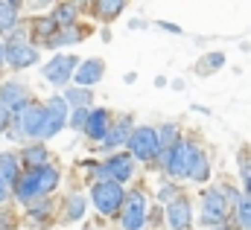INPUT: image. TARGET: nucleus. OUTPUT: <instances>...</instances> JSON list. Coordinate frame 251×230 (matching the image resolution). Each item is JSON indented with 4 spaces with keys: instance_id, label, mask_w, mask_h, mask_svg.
I'll return each instance as SVG.
<instances>
[{
    "instance_id": "f257e3e1",
    "label": "nucleus",
    "mask_w": 251,
    "mask_h": 230,
    "mask_svg": "<svg viewBox=\"0 0 251 230\" xmlns=\"http://www.w3.org/2000/svg\"><path fill=\"white\" fill-rule=\"evenodd\" d=\"M44 119H47V105L26 102L12 114L9 125V140H26V137H41L44 134Z\"/></svg>"
},
{
    "instance_id": "f03ea898",
    "label": "nucleus",
    "mask_w": 251,
    "mask_h": 230,
    "mask_svg": "<svg viewBox=\"0 0 251 230\" xmlns=\"http://www.w3.org/2000/svg\"><path fill=\"white\" fill-rule=\"evenodd\" d=\"M91 198H94V207L102 216H114L126 204V192L117 181H97L94 189H91Z\"/></svg>"
},
{
    "instance_id": "7ed1b4c3",
    "label": "nucleus",
    "mask_w": 251,
    "mask_h": 230,
    "mask_svg": "<svg viewBox=\"0 0 251 230\" xmlns=\"http://www.w3.org/2000/svg\"><path fill=\"white\" fill-rule=\"evenodd\" d=\"M128 152L137 158V161H155L164 149H161V137H158V128H149V125H143V128H134L131 131V137H128Z\"/></svg>"
},
{
    "instance_id": "20e7f679",
    "label": "nucleus",
    "mask_w": 251,
    "mask_h": 230,
    "mask_svg": "<svg viewBox=\"0 0 251 230\" xmlns=\"http://www.w3.org/2000/svg\"><path fill=\"white\" fill-rule=\"evenodd\" d=\"M193 152H196V146H190V143H184V140H178L173 149H164V152H161V163H164V169L173 175V178H184V175H190Z\"/></svg>"
},
{
    "instance_id": "39448f33",
    "label": "nucleus",
    "mask_w": 251,
    "mask_h": 230,
    "mask_svg": "<svg viewBox=\"0 0 251 230\" xmlns=\"http://www.w3.org/2000/svg\"><path fill=\"white\" fill-rule=\"evenodd\" d=\"M123 230H143V222H146V195L143 192H128L123 204Z\"/></svg>"
},
{
    "instance_id": "423d86ee",
    "label": "nucleus",
    "mask_w": 251,
    "mask_h": 230,
    "mask_svg": "<svg viewBox=\"0 0 251 230\" xmlns=\"http://www.w3.org/2000/svg\"><path fill=\"white\" fill-rule=\"evenodd\" d=\"M228 216V204H225V195L219 189H207L201 195V222L204 225H222Z\"/></svg>"
},
{
    "instance_id": "0eeeda50",
    "label": "nucleus",
    "mask_w": 251,
    "mask_h": 230,
    "mask_svg": "<svg viewBox=\"0 0 251 230\" xmlns=\"http://www.w3.org/2000/svg\"><path fill=\"white\" fill-rule=\"evenodd\" d=\"M67 119V99L64 96H50L47 99V119H44V134L41 137H56L64 128Z\"/></svg>"
},
{
    "instance_id": "6e6552de",
    "label": "nucleus",
    "mask_w": 251,
    "mask_h": 230,
    "mask_svg": "<svg viewBox=\"0 0 251 230\" xmlns=\"http://www.w3.org/2000/svg\"><path fill=\"white\" fill-rule=\"evenodd\" d=\"M76 70H79V61L73 56H56L44 67V79L53 85H64L70 76H76Z\"/></svg>"
},
{
    "instance_id": "1a4fd4ad",
    "label": "nucleus",
    "mask_w": 251,
    "mask_h": 230,
    "mask_svg": "<svg viewBox=\"0 0 251 230\" xmlns=\"http://www.w3.org/2000/svg\"><path fill=\"white\" fill-rule=\"evenodd\" d=\"M6 61H9V67H15V70L32 67V64L38 61V50L29 47V44H9V47H6Z\"/></svg>"
},
{
    "instance_id": "9d476101",
    "label": "nucleus",
    "mask_w": 251,
    "mask_h": 230,
    "mask_svg": "<svg viewBox=\"0 0 251 230\" xmlns=\"http://www.w3.org/2000/svg\"><path fill=\"white\" fill-rule=\"evenodd\" d=\"M167 222L173 230H187L193 222V213H190V201L187 198H176L167 204Z\"/></svg>"
},
{
    "instance_id": "9b49d317",
    "label": "nucleus",
    "mask_w": 251,
    "mask_h": 230,
    "mask_svg": "<svg viewBox=\"0 0 251 230\" xmlns=\"http://www.w3.org/2000/svg\"><path fill=\"white\" fill-rule=\"evenodd\" d=\"M131 158H134V155H114V158H108L105 172L111 175V181L123 184V181H128V178L134 175V161H131Z\"/></svg>"
},
{
    "instance_id": "f8f14e48",
    "label": "nucleus",
    "mask_w": 251,
    "mask_h": 230,
    "mask_svg": "<svg viewBox=\"0 0 251 230\" xmlns=\"http://www.w3.org/2000/svg\"><path fill=\"white\" fill-rule=\"evenodd\" d=\"M0 105L9 108L12 114H15L18 108H24V105H26V91H24V85H18V82H6V85L0 88Z\"/></svg>"
},
{
    "instance_id": "ddd939ff",
    "label": "nucleus",
    "mask_w": 251,
    "mask_h": 230,
    "mask_svg": "<svg viewBox=\"0 0 251 230\" xmlns=\"http://www.w3.org/2000/svg\"><path fill=\"white\" fill-rule=\"evenodd\" d=\"M102 73H105V64H102L100 58H88V61L79 64V70H76V82H79V85H94V82L102 79Z\"/></svg>"
},
{
    "instance_id": "4468645a",
    "label": "nucleus",
    "mask_w": 251,
    "mask_h": 230,
    "mask_svg": "<svg viewBox=\"0 0 251 230\" xmlns=\"http://www.w3.org/2000/svg\"><path fill=\"white\" fill-rule=\"evenodd\" d=\"M85 134L91 140H105V134H108V111H102V108L91 111V119L85 125Z\"/></svg>"
},
{
    "instance_id": "2eb2a0df",
    "label": "nucleus",
    "mask_w": 251,
    "mask_h": 230,
    "mask_svg": "<svg viewBox=\"0 0 251 230\" xmlns=\"http://www.w3.org/2000/svg\"><path fill=\"white\" fill-rule=\"evenodd\" d=\"M35 172V184H38V192L47 195L50 189L59 186V169L56 166H41V169H32Z\"/></svg>"
},
{
    "instance_id": "dca6fc26",
    "label": "nucleus",
    "mask_w": 251,
    "mask_h": 230,
    "mask_svg": "<svg viewBox=\"0 0 251 230\" xmlns=\"http://www.w3.org/2000/svg\"><path fill=\"white\" fill-rule=\"evenodd\" d=\"M128 125H131V116H123L114 128H108V134H105V140H102V149H114V146L126 143V137H131V134H128Z\"/></svg>"
},
{
    "instance_id": "f3484780",
    "label": "nucleus",
    "mask_w": 251,
    "mask_h": 230,
    "mask_svg": "<svg viewBox=\"0 0 251 230\" xmlns=\"http://www.w3.org/2000/svg\"><path fill=\"white\" fill-rule=\"evenodd\" d=\"M126 0H97L94 3V12H97V18H102V21H114L120 12H123Z\"/></svg>"
},
{
    "instance_id": "a211bd4d",
    "label": "nucleus",
    "mask_w": 251,
    "mask_h": 230,
    "mask_svg": "<svg viewBox=\"0 0 251 230\" xmlns=\"http://www.w3.org/2000/svg\"><path fill=\"white\" fill-rule=\"evenodd\" d=\"M0 172H3L9 186H18V181H21V175H18V158L15 155H0Z\"/></svg>"
},
{
    "instance_id": "6ab92c4d",
    "label": "nucleus",
    "mask_w": 251,
    "mask_h": 230,
    "mask_svg": "<svg viewBox=\"0 0 251 230\" xmlns=\"http://www.w3.org/2000/svg\"><path fill=\"white\" fill-rule=\"evenodd\" d=\"M24 161H26V166H29V169L50 166V163H47V161H50V155H47V149H44V146H29V149L24 152Z\"/></svg>"
},
{
    "instance_id": "aec40b11",
    "label": "nucleus",
    "mask_w": 251,
    "mask_h": 230,
    "mask_svg": "<svg viewBox=\"0 0 251 230\" xmlns=\"http://www.w3.org/2000/svg\"><path fill=\"white\" fill-rule=\"evenodd\" d=\"M190 178H196L199 184L210 178V166H207V158H204V155H201L199 149L193 152V161H190Z\"/></svg>"
},
{
    "instance_id": "412c9836",
    "label": "nucleus",
    "mask_w": 251,
    "mask_h": 230,
    "mask_svg": "<svg viewBox=\"0 0 251 230\" xmlns=\"http://www.w3.org/2000/svg\"><path fill=\"white\" fill-rule=\"evenodd\" d=\"M59 29H62V26L56 23V18H38V21H35V32L41 35L44 44H50V38H53Z\"/></svg>"
},
{
    "instance_id": "4be33fe9",
    "label": "nucleus",
    "mask_w": 251,
    "mask_h": 230,
    "mask_svg": "<svg viewBox=\"0 0 251 230\" xmlns=\"http://www.w3.org/2000/svg\"><path fill=\"white\" fill-rule=\"evenodd\" d=\"M82 38V32L76 29V26H62L53 38H50V44L47 47H62V44H73V41H79Z\"/></svg>"
},
{
    "instance_id": "5701e85b",
    "label": "nucleus",
    "mask_w": 251,
    "mask_h": 230,
    "mask_svg": "<svg viewBox=\"0 0 251 230\" xmlns=\"http://www.w3.org/2000/svg\"><path fill=\"white\" fill-rule=\"evenodd\" d=\"M222 64H225V56H222V53H210V56H204L196 64V70H199L201 76H210V73H213L216 67H222Z\"/></svg>"
},
{
    "instance_id": "b1692460",
    "label": "nucleus",
    "mask_w": 251,
    "mask_h": 230,
    "mask_svg": "<svg viewBox=\"0 0 251 230\" xmlns=\"http://www.w3.org/2000/svg\"><path fill=\"white\" fill-rule=\"evenodd\" d=\"M15 9L6 3V0H0V32H12L15 29Z\"/></svg>"
},
{
    "instance_id": "393cba45",
    "label": "nucleus",
    "mask_w": 251,
    "mask_h": 230,
    "mask_svg": "<svg viewBox=\"0 0 251 230\" xmlns=\"http://www.w3.org/2000/svg\"><path fill=\"white\" fill-rule=\"evenodd\" d=\"M56 23L59 26H73V21H76V6L73 3H64V6H56Z\"/></svg>"
},
{
    "instance_id": "a878e982",
    "label": "nucleus",
    "mask_w": 251,
    "mask_h": 230,
    "mask_svg": "<svg viewBox=\"0 0 251 230\" xmlns=\"http://www.w3.org/2000/svg\"><path fill=\"white\" fill-rule=\"evenodd\" d=\"M237 222H240L243 230H251V195L240 198V204H237Z\"/></svg>"
},
{
    "instance_id": "bb28decb",
    "label": "nucleus",
    "mask_w": 251,
    "mask_h": 230,
    "mask_svg": "<svg viewBox=\"0 0 251 230\" xmlns=\"http://www.w3.org/2000/svg\"><path fill=\"white\" fill-rule=\"evenodd\" d=\"M82 216H85V198H82V195H70V198H67V219L76 222V219H82Z\"/></svg>"
},
{
    "instance_id": "cd10ccee",
    "label": "nucleus",
    "mask_w": 251,
    "mask_h": 230,
    "mask_svg": "<svg viewBox=\"0 0 251 230\" xmlns=\"http://www.w3.org/2000/svg\"><path fill=\"white\" fill-rule=\"evenodd\" d=\"M64 99L73 102L76 108H88V105H91V91H79V88H73V91L64 93Z\"/></svg>"
},
{
    "instance_id": "c85d7f7f",
    "label": "nucleus",
    "mask_w": 251,
    "mask_h": 230,
    "mask_svg": "<svg viewBox=\"0 0 251 230\" xmlns=\"http://www.w3.org/2000/svg\"><path fill=\"white\" fill-rule=\"evenodd\" d=\"M178 131H176V125H161L158 128V137H161V149H173L176 143H178V137H176Z\"/></svg>"
},
{
    "instance_id": "c756f323",
    "label": "nucleus",
    "mask_w": 251,
    "mask_h": 230,
    "mask_svg": "<svg viewBox=\"0 0 251 230\" xmlns=\"http://www.w3.org/2000/svg\"><path fill=\"white\" fill-rule=\"evenodd\" d=\"M88 119H91V111H88V108H73V111H70V128H76V131L82 128V131H85Z\"/></svg>"
},
{
    "instance_id": "7c9ffc66",
    "label": "nucleus",
    "mask_w": 251,
    "mask_h": 230,
    "mask_svg": "<svg viewBox=\"0 0 251 230\" xmlns=\"http://www.w3.org/2000/svg\"><path fill=\"white\" fill-rule=\"evenodd\" d=\"M29 216H32L35 222H41V219H47V216H50V204H47V201H41V204H35V210L29 207Z\"/></svg>"
},
{
    "instance_id": "2f4dec72",
    "label": "nucleus",
    "mask_w": 251,
    "mask_h": 230,
    "mask_svg": "<svg viewBox=\"0 0 251 230\" xmlns=\"http://www.w3.org/2000/svg\"><path fill=\"white\" fill-rule=\"evenodd\" d=\"M9 125H12V111L0 105V134H3V131H9Z\"/></svg>"
},
{
    "instance_id": "473e14b6",
    "label": "nucleus",
    "mask_w": 251,
    "mask_h": 230,
    "mask_svg": "<svg viewBox=\"0 0 251 230\" xmlns=\"http://www.w3.org/2000/svg\"><path fill=\"white\" fill-rule=\"evenodd\" d=\"M0 230H15V222H12L9 210H0Z\"/></svg>"
},
{
    "instance_id": "72a5a7b5",
    "label": "nucleus",
    "mask_w": 251,
    "mask_h": 230,
    "mask_svg": "<svg viewBox=\"0 0 251 230\" xmlns=\"http://www.w3.org/2000/svg\"><path fill=\"white\" fill-rule=\"evenodd\" d=\"M9 189H12V186L6 184V178H3V172H0V204L6 201V195H9Z\"/></svg>"
},
{
    "instance_id": "f704fd0d",
    "label": "nucleus",
    "mask_w": 251,
    "mask_h": 230,
    "mask_svg": "<svg viewBox=\"0 0 251 230\" xmlns=\"http://www.w3.org/2000/svg\"><path fill=\"white\" fill-rule=\"evenodd\" d=\"M6 3H9L12 9H18V6H21V0H6Z\"/></svg>"
},
{
    "instance_id": "c9c22d12",
    "label": "nucleus",
    "mask_w": 251,
    "mask_h": 230,
    "mask_svg": "<svg viewBox=\"0 0 251 230\" xmlns=\"http://www.w3.org/2000/svg\"><path fill=\"white\" fill-rule=\"evenodd\" d=\"M50 0H32V6H47Z\"/></svg>"
},
{
    "instance_id": "e433bc0d",
    "label": "nucleus",
    "mask_w": 251,
    "mask_h": 230,
    "mask_svg": "<svg viewBox=\"0 0 251 230\" xmlns=\"http://www.w3.org/2000/svg\"><path fill=\"white\" fill-rule=\"evenodd\" d=\"M246 189H249V195H251V175L246 178Z\"/></svg>"
},
{
    "instance_id": "4c0bfd02",
    "label": "nucleus",
    "mask_w": 251,
    "mask_h": 230,
    "mask_svg": "<svg viewBox=\"0 0 251 230\" xmlns=\"http://www.w3.org/2000/svg\"><path fill=\"white\" fill-rule=\"evenodd\" d=\"M3 61H6V50H3V47H0V64H3Z\"/></svg>"
},
{
    "instance_id": "58836bf2",
    "label": "nucleus",
    "mask_w": 251,
    "mask_h": 230,
    "mask_svg": "<svg viewBox=\"0 0 251 230\" xmlns=\"http://www.w3.org/2000/svg\"><path fill=\"white\" fill-rule=\"evenodd\" d=\"M216 230H228V228H222V225H219V228H216Z\"/></svg>"
},
{
    "instance_id": "ea45409f",
    "label": "nucleus",
    "mask_w": 251,
    "mask_h": 230,
    "mask_svg": "<svg viewBox=\"0 0 251 230\" xmlns=\"http://www.w3.org/2000/svg\"><path fill=\"white\" fill-rule=\"evenodd\" d=\"M73 3H76V0H73Z\"/></svg>"
}]
</instances>
